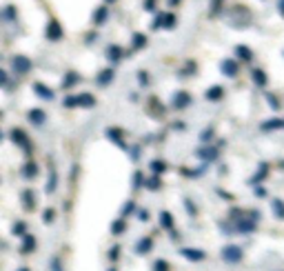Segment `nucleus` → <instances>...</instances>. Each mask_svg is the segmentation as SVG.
I'll return each mask as SVG.
<instances>
[{
  "instance_id": "nucleus-1",
  "label": "nucleus",
  "mask_w": 284,
  "mask_h": 271,
  "mask_svg": "<svg viewBox=\"0 0 284 271\" xmlns=\"http://www.w3.org/2000/svg\"><path fill=\"white\" fill-rule=\"evenodd\" d=\"M222 260L229 262V264H238L242 260V249H240V247H236V245L222 247Z\"/></svg>"
},
{
  "instance_id": "nucleus-39",
  "label": "nucleus",
  "mask_w": 284,
  "mask_h": 271,
  "mask_svg": "<svg viewBox=\"0 0 284 271\" xmlns=\"http://www.w3.org/2000/svg\"><path fill=\"white\" fill-rule=\"evenodd\" d=\"M25 229H27L25 222H16L14 229H11V234H14V236H25Z\"/></svg>"
},
{
  "instance_id": "nucleus-57",
  "label": "nucleus",
  "mask_w": 284,
  "mask_h": 271,
  "mask_svg": "<svg viewBox=\"0 0 284 271\" xmlns=\"http://www.w3.org/2000/svg\"><path fill=\"white\" fill-rule=\"evenodd\" d=\"M166 5H169V7H178V5H180V0H166Z\"/></svg>"
},
{
  "instance_id": "nucleus-37",
  "label": "nucleus",
  "mask_w": 284,
  "mask_h": 271,
  "mask_svg": "<svg viewBox=\"0 0 284 271\" xmlns=\"http://www.w3.org/2000/svg\"><path fill=\"white\" fill-rule=\"evenodd\" d=\"M222 11V0H211V9H209V14L211 16H218Z\"/></svg>"
},
{
  "instance_id": "nucleus-38",
  "label": "nucleus",
  "mask_w": 284,
  "mask_h": 271,
  "mask_svg": "<svg viewBox=\"0 0 284 271\" xmlns=\"http://www.w3.org/2000/svg\"><path fill=\"white\" fill-rule=\"evenodd\" d=\"M63 105L67 107V109H74V107H78V96H67V98L63 100Z\"/></svg>"
},
{
  "instance_id": "nucleus-45",
  "label": "nucleus",
  "mask_w": 284,
  "mask_h": 271,
  "mask_svg": "<svg viewBox=\"0 0 284 271\" xmlns=\"http://www.w3.org/2000/svg\"><path fill=\"white\" fill-rule=\"evenodd\" d=\"M266 100H269L271 109H280V103H277V98H275L273 94H266Z\"/></svg>"
},
{
  "instance_id": "nucleus-15",
  "label": "nucleus",
  "mask_w": 284,
  "mask_h": 271,
  "mask_svg": "<svg viewBox=\"0 0 284 271\" xmlns=\"http://www.w3.org/2000/svg\"><path fill=\"white\" fill-rule=\"evenodd\" d=\"M113 76H116V71L113 69H102L98 73V78H96V82L100 84V87H107V84L113 80Z\"/></svg>"
},
{
  "instance_id": "nucleus-28",
  "label": "nucleus",
  "mask_w": 284,
  "mask_h": 271,
  "mask_svg": "<svg viewBox=\"0 0 284 271\" xmlns=\"http://www.w3.org/2000/svg\"><path fill=\"white\" fill-rule=\"evenodd\" d=\"M22 176H25V178H36L38 176V165H36V162H27V165L25 167H22Z\"/></svg>"
},
{
  "instance_id": "nucleus-2",
  "label": "nucleus",
  "mask_w": 284,
  "mask_h": 271,
  "mask_svg": "<svg viewBox=\"0 0 284 271\" xmlns=\"http://www.w3.org/2000/svg\"><path fill=\"white\" fill-rule=\"evenodd\" d=\"M9 136H11V140H14V143L18 145L27 156H31V143H29V138H27V133L22 131V129H11Z\"/></svg>"
},
{
  "instance_id": "nucleus-56",
  "label": "nucleus",
  "mask_w": 284,
  "mask_h": 271,
  "mask_svg": "<svg viewBox=\"0 0 284 271\" xmlns=\"http://www.w3.org/2000/svg\"><path fill=\"white\" fill-rule=\"evenodd\" d=\"M51 271H63V269H60V262L58 260H51Z\"/></svg>"
},
{
  "instance_id": "nucleus-32",
  "label": "nucleus",
  "mask_w": 284,
  "mask_h": 271,
  "mask_svg": "<svg viewBox=\"0 0 284 271\" xmlns=\"http://www.w3.org/2000/svg\"><path fill=\"white\" fill-rule=\"evenodd\" d=\"M196 71H198V65L193 63V60H189V63H187V65L180 69V76H182V78H187V76H193V73H196Z\"/></svg>"
},
{
  "instance_id": "nucleus-53",
  "label": "nucleus",
  "mask_w": 284,
  "mask_h": 271,
  "mask_svg": "<svg viewBox=\"0 0 284 271\" xmlns=\"http://www.w3.org/2000/svg\"><path fill=\"white\" fill-rule=\"evenodd\" d=\"M118 251H120L118 247H113V249L109 251V258H111V260H116V258H118Z\"/></svg>"
},
{
  "instance_id": "nucleus-21",
  "label": "nucleus",
  "mask_w": 284,
  "mask_h": 271,
  "mask_svg": "<svg viewBox=\"0 0 284 271\" xmlns=\"http://www.w3.org/2000/svg\"><path fill=\"white\" fill-rule=\"evenodd\" d=\"M236 56L240 60H244V63H249V60L253 58V52L247 47V44H238V47H236Z\"/></svg>"
},
{
  "instance_id": "nucleus-43",
  "label": "nucleus",
  "mask_w": 284,
  "mask_h": 271,
  "mask_svg": "<svg viewBox=\"0 0 284 271\" xmlns=\"http://www.w3.org/2000/svg\"><path fill=\"white\" fill-rule=\"evenodd\" d=\"M153 271H169V262L166 260H155L153 262Z\"/></svg>"
},
{
  "instance_id": "nucleus-13",
  "label": "nucleus",
  "mask_w": 284,
  "mask_h": 271,
  "mask_svg": "<svg viewBox=\"0 0 284 271\" xmlns=\"http://www.w3.org/2000/svg\"><path fill=\"white\" fill-rule=\"evenodd\" d=\"M22 207H25L27 211H31V209L36 207V194H33L31 189H25V191H22Z\"/></svg>"
},
{
  "instance_id": "nucleus-18",
  "label": "nucleus",
  "mask_w": 284,
  "mask_h": 271,
  "mask_svg": "<svg viewBox=\"0 0 284 271\" xmlns=\"http://www.w3.org/2000/svg\"><path fill=\"white\" fill-rule=\"evenodd\" d=\"M266 173H269V165H266V162H262V165L258 167V173H255L253 178H249V185H258V183H262V180L266 178Z\"/></svg>"
},
{
  "instance_id": "nucleus-14",
  "label": "nucleus",
  "mask_w": 284,
  "mask_h": 271,
  "mask_svg": "<svg viewBox=\"0 0 284 271\" xmlns=\"http://www.w3.org/2000/svg\"><path fill=\"white\" fill-rule=\"evenodd\" d=\"M122 56H125V49L118 47V44H109L107 47V58L111 60V63H118Z\"/></svg>"
},
{
  "instance_id": "nucleus-6",
  "label": "nucleus",
  "mask_w": 284,
  "mask_h": 271,
  "mask_svg": "<svg viewBox=\"0 0 284 271\" xmlns=\"http://www.w3.org/2000/svg\"><path fill=\"white\" fill-rule=\"evenodd\" d=\"M171 105H174V109H187V107L191 105V96L187 92H178L174 96V100H171Z\"/></svg>"
},
{
  "instance_id": "nucleus-9",
  "label": "nucleus",
  "mask_w": 284,
  "mask_h": 271,
  "mask_svg": "<svg viewBox=\"0 0 284 271\" xmlns=\"http://www.w3.org/2000/svg\"><path fill=\"white\" fill-rule=\"evenodd\" d=\"M196 156L202 158V160H207V162H211V160L218 158V149H215V147H200V149L196 151Z\"/></svg>"
},
{
  "instance_id": "nucleus-36",
  "label": "nucleus",
  "mask_w": 284,
  "mask_h": 271,
  "mask_svg": "<svg viewBox=\"0 0 284 271\" xmlns=\"http://www.w3.org/2000/svg\"><path fill=\"white\" fill-rule=\"evenodd\" d=\"M144 183H147V180H144V176H142V171H136L133 173V187H144Z\"/></svg>"
},
{
  "instance_id": "nucleus-23",
  "label": "nucleus",
  "mask_w": 284,
  "mask_h": 271,
  "mask_svg": "<svg viewBox=\"0 0 284 271\" xmlns=\"http://www.w3.org/2000/svg\"><path fill=\"white\" fill-rule=\"evenodd\" d=\"M178 25V16L176 14H169V11H162V29H174Z\"/></svg>"
},
{
  "instance_id": "nucleus-34",
  "label": "nucleus",
  "mask_w": 284,
  "mask_h": 271,
  "mask_svg": "<svg viewBox=\"0 0 284 271\" xmlns=\"http://www.w3.org/2000/svg\"><path fill=\"white\" fill-rule=\"evenodd\" d=\"M144 187L147 189H151V191H155V189H160V173H153L151 178L144 183Z\"/></svg>"
},
{
  "instance_id": "nucleus-35",
  "label": "nucleus",
  "mask_w": 284,
  "mask_h": 271,
  "mask_svg": "<svg viewBox=\"0 0 284 271\" xmlns=\"http://www.w3.org/2000/svg\"><path fill=\"white\" fill-rule=\"evenodd\" d=\"M164 169H166V162H164V160H153V162H151V171H153V173H162Z\"/></svg>"
},
{
  "instance_id": "nucleus-25",
  "label": "nucleus",
  "mask_w": 284,
  "mask_h": 271,
  "mask_svg": "<svg viewBox=\"0 0 284 271\" xmlns=\"http://www.w3.org/2000/svg\"><path fill=\"white\" fill-rule=\"evenodd\" d=\"M78 82H80V76H78L76 71H69V73H67V76L63 78V89H71V87H74V84H78Z\"/></svg>"
},
{
  "instance_id": "nucleus-16",
  "label": "nucleus",
  "mask_w": 284,
  "mask_h": 271,
  "mask_svg": "<svg viewBox=\"0 0 284 271\" xmlns=\"http://www.w3.org/2000/svg\"><path fill=\"white\" fill-rule=\"evenodd\" d=\"M44 120H47V114H44L42 109H31L29 111V122H33L36 127L44 125Z\"/></svg>"
},
{
  "instance_id": "nucleus-47",
  "label": "nucleus",
  "mask_w": 284,
  "mask_h": 271,
  "mask_svg": "<svg viewBox=\"0 0 284 271\" xmlns=\"http://www.w3.org/2000/svg\"><path fill=\"white\" fill-rule=\"evenodd\" d=\"M42 220H44V222H51V220H53V209H44Z\"/></svg>"
},
{
  "instance_id": "nucleus-49",
  "label": "nucleus",
  "mask_w": 284,
  "mask_h": 271,
  "mask_svg": "<svg viewBox=\"0 0 284 271\" xmlns=\"http://www.w3.org/2000/svg\"><path fill=\"white\" fill-rule=\"evenodd\" d=\"M211 136H213V129H204V131H202V136H200V140H204V143H207V140L211 138Z\"/></svg>"
},
{
  "instance_id": "nucleus-7",
  "label": "nucleus",
  "mask_w": 284,
  "mask_h": 271,
  "mask_svg": "<svg viewBox=\"0 0 284 271\" xmlns=\"http://www.w3.org/2000/svg\"><path fill=\"white\" fill-rule=\"evenodd\" d=\"M33 94L40 96L42 100H53V96H55L51 89H49L47 84H42V82H33Z\"/></svg>"
},
{
  "instance_id": "nucleus-41",
  "label": "nucleus",
  "mask_w": 284,
  "mask_h": 271,
  "mask_svg": "<svg viewBox=\"0 0 284 271\" xmlns=\"http://www.w3.org/2000/svg\"><path fill=\"white\" fill-rule=\"evenodd\" d=\"M133 209H136V202H133V200H127L125 207H122V216H129V213H133Z\"/></svg>"
},
{
  "instance_id": "nucleus-3",
  "label": "nucleus",
  "mask_w": 284,
  "mask_h": 271,
  "mask_svg": "<svg viewBox=\"0 0 284 271\" xmlns=\"http://www.w3.org/2000/svg\"><path fill=\"white\" fill-rule=\"evenodd\" d=\"M63 25H60L55 18H51L47 22V40H51V42H58V40H63Z\"/></svg>"
},
{
  "instance_id": "nucleus-12",
  "label": "nucleus",
  "mask_w": 284,
  "mask_h": 271,
  "mask_svg": "<svg viewBox=\"0 0 284 271\" xmlns=\"http://www.w3.org/2000/svg\"><path fill=\"white\" fill-rule=\"evenodd\" d=\"M107 138H109V140H113V143L118 145L120 149H127L125 140H122V131H120L118 127H111V129H107Z\"/></svg>"
},
{
  "instance_id": "nucleus-10",
  "label": "nucleus",
  "mask_w": 284,
  "mask_h": 271,
  "mask_svg": "<svg viewBox=\"0 0 284 271\" xmlns=\"http://www.w3.org/2000/svg\"><path fill=\"white\" fill-rule=\"evenodd\" d=\"M262 131H275V129H284V118H271V120H264L260 125Z\"/></svg>"
},
{
  "instance_id": "nucleus-40",
  "label": "nucleus",
  "mask_w": 284,
  "mask_h": 271,
  "mask_svg": "<svg viewBox=\"0 0 284 271\" xmlns=\"http://www.w3.org/2000/svg\"><path fill=\"white\" fill-rule=\"evenodd\" d=\"M55 185H58V178H55V173L51 171L49 173V183H47V194H51V191L55 189Z\"/></svg>"
},
{
  "instance_id": "nucleus-29",
  "label": "nucleus",
  "mask_w": 284,
  "mask_h": 271,
  "mask_svg": "<svg viewBox=\"0 0 284 271\" xmlns=\"http://www.w3.org/2000/svg\"><path fill=\"white\" fill-rule=\"evenodd\" d=\"M271 209H273V216L277 220H284V202L280 198H275L273 202H271Z\"/></svg>"
},
{
  "instance_id": "nucleus-4",
  "label": "nucleus",
  "mask_w": 284,
  "mask_h": 271,
  "mask_svg": "<svg viewBox=\"0 0 284 271\" xmlns=\"http://www.w3.org/2000/svg\"><path fill=\"white\" fill-rule=\"evenodd\" d=\"M11 67H14L16 73H29L31 69V60L27 58V56H14V60H11Z\"/></svg>"
},
{
  "instance_id": "nucleus-26",
  "label": "nucleus",
  "mask_w": 284,
  "mask_h": 271,
  "mask_svg": "<svg viewBox=\"0 0 284 271\" xmlns=\"http://www.w3.org/2000/svg\"><path fill=\"white\" fill-rule=\"evenodd\" d=\"M96 105V98H93L91 94H78V107H85V109H89V107Z\"/></svg>"
},
{
  "instance_id": "nucleus-24",
  "label": "nucleus",
  "mask_w": 284,
  "mask_h": 271,
  "mask_svg": "<svg viewBox=\"0 0 284 271\" xmlns=\"http://www.w3.org/2000/svg\"><path fill=\"white\" fill-rule=\"evenodd\" d=\"M144 44H147V36H144V33H133V36H131V49H133V52L142 49Z\"/></svg>"
},
{
  "instance_id": "nucleus-61",
  "label": "nucleus",
  "mask_w": 284,
  "mask_h": 271,
  "mask_svg": "<svg viewBox=\"0 0 284 271\" xmlns=\"http://www.w3.org/2000/svg\"><path fill=\"white\" fill-rule=\"evenodd\" d=\"M18 271H29V269H27V267H22V269H18Z\"/></svg>"
},
{
  "instance_id": "nucleus-31",
  "label": "nucleus",
  "mask_w": 284,
  "mask_h": 271,
  "mask_svg": "<svg viewBox=\"0 0 284 271\" xmlns=\"http://www.w3.org/2000/svg\"><path fill=\"white\" fill-rule=\"evenodd\" d=\"M160 224H162V229H174V218L169 211H160Z\"/></svg>"
},
{
  "instance_id": "nucleus-52",
  "label": "nucleus",
  "mask_w": 284,
  "mask_h": 271,
  "mask_svg": "<svg viewBox=\"0 0 284 271\" xmlns=\"http://www.w3.org/2000/svg\"><path fill=\"white\" fill-rule=\"evenodd\" d=\"M96 38H98V36H96V33H87V38H85V42H87V44H91V42H96Z\"/></svg>"
},
{
  "instance_id": "nucleus-55",
  "label": "nucleus",
  "mask_w": 284,
  "mask_h": 271,
  "mask_svg": "<svg viewBox=\"0 0 284 271\" xmlns=\"http://www.w3.org/2000/svg\"><path fill=\"white\" fill-rule=\"evenodd\" d=\"M255 196H258V198H264V196H266V189L258 187V189H255Z\"/></svg>"
},
{
  "instance_id": "nucleus-5",
  "label": "nucleus",
  "mask_w": 284,
  "mask_h": 271,
  "mask_svg": "<svg viewBox=\"0 0 284 271\" xmlns=\"http://www.w3.org/2000/svg\"><path fill=\"white\" fill-rule=\"evenodd\" d=\"M220 71H222V76H226V78H236L238 71H240V67H238L236 60L226 58V60H222L220 63Z\"/></svg>"
},
{
  "instance_id": "nucleus-19",
  "label": "nucleus",
  "mask_w": 284,
  "mask_h": 271,
  "mask_svg": "<svg viewBox=\"0 0 284 271\" xmlns=\"http://www.w3.org/2000/svg\"><path fill=\"white\" fill-rule=\"evenodd\" d=\"M180 253H182V256L187 258V260H191V262L204 260V251H200V249H182Z\"/></svg>"
},
{
  "instance_id": "nucleus-60",
  "label": "nucleus",
  "mask_w": 284,
  "mask_h": 271,
  "mask_svg": "<svg viewBox=\"0 0 284 271\" xmlns=\"http://www.w3.org/2000/svg\"><path fill=\"white\" fill-rule=\"evenodd\" d=\"M104 3H107V5H109V3H116V0H104Z\"/></svg>"
},
{
  "instance_id": "nucleus-42",
  "label": "nucleus",
  "mask_w": 284,
  "mask_h": 271,
  "mask_svg": "<svg viewBox=\"0 0 284 271\" xmlns=\"http://www.w3.org/2000/svg\"><path fill=\"white\" fill-rule=\"evenodd\" d=\"M229 218H231V222H238V220H242V218H244V213H242V209H231V213H229Z\"/></svg>"
},
{
  "instance_id": "nucleus-54",
  "label": "nucleus",
  "mask_w": 284,
  "mask_h": 271,
  "mask_svg": "<svg viewBox=\"0 0 284 271\" xmlns=\"http://www.w3.org/2000/svg\"><path fill=\"white\" fill-rule=\"evenodd\" d=\"M0 82H3V87H7V71H0Z\"/></svg>"
},
{
  "instance_id": "nucleus-8",
  "label": "nucleus",
  "mask_w": 284,
  "mask_h": 271,
  "mask_svg": "<svg viewBox=\"0 0 284 271\" xmlns=\"http://www.w3.org/2000/svg\"><path fill=\"white\" fill-rule=\"evenodd\" d=\"M233 224H236V231H240V234H253L255 231V220H249V218H242Z\"/></svg>"
},
{
  "instance_id": "nucleus-48",
  "label": "nucleus",
  "mask_w": 284,
  "mask_h": 271,
  "mask_svg": "<svg viewBox=\"0 0 284 271\" xmlns=\"http://www.w3.org/2000/svg\"><path fill=\"white\" fill-rule=\"evenodd\" d=\"M185 207H187V211H189V216H196V207H193V202L191 200H185Z\"/></svg>"
},
{
  "instance_id": "nucleus-11",
  "label": "nucleus",
  "mask_w": 284,
  "mask_h": 271,
  "mask_svg": "<svg viewBox=\"0 0 284 271\" xmlns=\"http://www.w3.org/2000/svg\"><path fill=\"white\" fill-rule=\"evenodd\" d=\"M109 18V9H107V5H102V7H98L96 11H93V25L100 27V25H104Z\"/></svg>"
},
{
  "instance_id": "nucleus-22",
  "label": "nucleus",
  "mask_w": 284,
  "mask_h": 271,
  "mask_svg": "<svg viewBox=\"0 0 284 271\" xmlns=\"http://www.w3.org/2000/svg\"><path fill=\"white\" fill-rule=\"evenodd\" d=\"M33 249H36V238H33V236H22L20 251H22V253H31Z\"/></svg>"
},
{
  "instance_id": "nucleus-30",
  "label": "nucleus",
  "mask_w": 284,
  "mask_h": 271,
  "mask_svg": "<svg viewBox=\"0 0 284 271\" xmlns=\"http://www.w3.org/2000/svg\"><path fill=\"white\" fill-rule=\"evenodd\" d=\"M251 78H253V82L258 84V87H266V73L262 69H253L251 71Z\"/></svg>"
},
{
  "instance_id": "nucleus-20",
  "label": "nucleus",
  "mask_w": 284,
  "mask_h": 271,
  "mask_svg": "<svg viewBox=\"0 0 284 271\" xmlns=\"http://www.w3.org/2000/svg\"><path fill=\"white\" fill-rule=\"evenodd\" d=\"M222 96H224V89H222L220 84H213V87H209V89H207L204 98H207V100H220Z\"/></svg>"
},
{
  "instance_id": "nucleus-59",
  "label": "nucleus",
  "mask_w": 284,
  "mask_h": 271,
  "mask_svg": "<svg viewBox=\"0 0 284 271\" xmlns=\"http://www.w3.org/2000/svg\"><path fill=\"white\" fill-rule=\"evenodd\" d=\"M277 9H280V14L284 16V0H280V3H277Z\"/></svg>"
},
{
  "instance_id": "nucleus-44",
  "label": "nucleus",
  "mask_w": 284,
  "mask_h": 271,
  "mask_svg": "<svg viewBox=\"0 0 284 271\" xmlns=\"http://www.w3.org/2000/svg\"><path fill=\"white\" fill-rule=\"evenodd\" d=\"M138 82H140L142 87H147L149 84V73L147 71H138Z\"/></svg>"
},
{
  "instance_id": "nucleus-58",
  "label": "nucleus",
  "mask_w": 284,
  "mask_h": 271,
  "mask_svg": "<svg viewBox=\"0 0 284 271\" xmlns=\"http://www.w3.org/2000/svg\"><path fill=\"white\" fill-rule=\"evenodd\" d=\"M218 194H220L224 200H229V198H231V194H226V191H218Z\"/></svg>"
},
{
  "instance_id": "nucleus-46",
  "label": "nucleus",
  "mask_w": 284,
  "mask_h": 271,
  "mask_svg": "<svg viewBox=\"0 0 284 271\" xmlns=\"http://www.w3.org/2000/svg\"><path fill=\"white\" fill-rule=\"evenodd\" d=\"M153 29H162V11L160 14H155V20H153Z\"/></svg>"
},
{
  "instance_id": "nucleus-50",
  "label": "nucleus",
  "mask_w": 284,
  "mask_h": 271,
  "mask_svg": "<svg viewBox=\"0 0 284 271\" xmlns=\"http://www.w3.org/2000/svg\"><path fill=\"white\" fill-rule=\"evenodd\" d=\"M144 11H155V0H144Z\"/></svg>"
},
{
  "instance_id": "nucleus-27",
  "label": "nucleus",
  "mask_w": 284,
  "mask_h": 271,
  "mask_svg": "<svg viewBox=\"0 0 284 271\" xmlns=\"http://www.w3.org/2000/svg\"><path fill=\"white\" fill-rule=\"evenodd\" d=\"M3 20H5V22H14V20H18V11H16L14 5H7V7L3 9Z\"/></svg>"
},
{
  "instance_id": "nucleus-51",
  "label": "nucleus",
  "mask_w": 284,
  "mask_h": 271,
  "mask_svg": "<svg viewBox=\"0 0 284 271\" xmlns=\"http://www.w3.org/2000/svg\"><path fill=\"white\" fill-rule=\"evenodd\" d=\"M138 218H140L142 222H147V220H149V213L144 211V209H140V211H138Z\"/></svg>"
},
{
  "instance_id": "nucleus-17",
  "label": "nucleus",
  "mask_w": 284,
  "mask_h": 271,
  "mask_svg": "<svg viewBox=\"0 0 284 271\" xmlns=\"http://www.w3.org/2000/svg\"><path fill=\"white\" fill-rule=\"evenodd\" d=\"M153 249V240L151 238H142V240H138V245H136V253H140V256H147L149 251Z\"/></svg>"
},
{
  "instance_id": "nucleus-33",
  "label": "nucleus",
  "mask_w": 284,
  "mask_h": 271,
  "mask_svg": "<svg viewBox=\"0 0 284 271\" xmlns=\"http://www.w3.org/2000/svg\"><path fill=\"white\" fill-rule=\"evenodd\" d=\"M125 229H127L125 220H113V222H111V234H113V236H120Z\"/></svg>"
}]
</instances>
